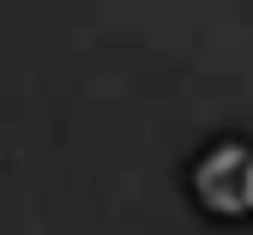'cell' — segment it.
Returning a JSON list of instances; mask_svg holds the SVG:
<instances>
[{"label":"cell","instance_id":"cell-1","mask_svg":"<svg viewBox=\"0 0 253 235\" xmlns=\"http://www.w3.org/2000/svg\"><path fill=\"white\" fill-rule=\"evenodd\" d=\"M193 199L211 217H253V145L247 139H217L193 163Z\"/></svg>","mask_w":253,"mask_h":235}]
</instances>
